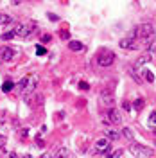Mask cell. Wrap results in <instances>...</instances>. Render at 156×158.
<instances>
[{
    "label": "cell",
    "mask_w": 156,
    "mask_h": 158,
    "mask_svg": "<svg viewBox=\"0 0 156 158\" xmlns=\"http://www.w3.org/2000/svg\"><path fill=\"white\" fill-rule=\"evenodd\" d=\"M14 36H16V34H14V31H9V32H4L0 38H2V40H13Z\"/></svg>",
    "instance_id": "cell-18"
},
{
    "label": "cell",
    "mask_w": 156,
    "mask_h": 158,
    "mask_svg": "<svg viewBox=\"0 0 156 158\" xmlns=\"http://www.w3.org/2000/svg\"><path fill=\"white\" fill-rule=\"evenodd\" d=\"M106 118H108V124H113V126H120V122H122V115H120V111L117 108L108 110Z\"/></svg>",
    "instance_id": "cell-5"
},
{
    "label": "cell",
    "mask_w": 156,
    "mask_h": 158,
    "mask_svg": "<svg viewBox=\"0 0 156 158\" xmlns=\"http://www.w3.org/2000/svg\"><path fill=\"white\" fill-rule=\"evenodd\" d=\"M34 29H36V23H34V22L22 23V25H18V27L14 29V34H18V36H29Z\"/></svg>",
    "instance_id": "cell-7"
},
{
    "label": "cell",
    "mask_w": 156,
    "mask_h": 158,
    "mask_svg": "<svg viewBox=\"0 0 156 158\" xmlns=\"http://www.w3.org/2000/svg\"><path fill=\"white\" fill-rule=\"evenodd\" d=\"M36 52H38V56H43L47 50H45V47H43V45H38V47H36Z\"/></svg>",
    "instance_id": "cell-21"
},
{
    "label": "cell",
    "mask_w": 156,
    "mask_h": 158,
    "mask_svg": "<svg viewBox=\"0 0 156 158\" xmlns=\"http://www.w3.org/2000/svg\"><path fill=\"white\" fill-rule=\"evenodd\" d=\"M67 156H68V149H65V148L59 149L58 153H56V158H67Z\"/></svg>",
    "instance_id": "cell-17"
},
{
    "label": "cell",
    "mask_w": 156,
    "mask_h": 158,
    "mask_svg": "<svg viewBox=\"0 0 156 158\" xmlns=\"http://www.w3.org/2000/svg\"><path fill=\"white\" fill-rule=\"evenodd\" d=\"M14 20H13V16L11 15H6V13H0V25H9V23H13Z\"/></svg>",
    "instance_id": "cell-11"
},
{
    "label": "cell",
    "mask_w": 156,
    "mask_h": 158,
    "mask_svg": "<svg viewBox=\"0 0 156 158\" xmlns=\"http://www.w3.org/2000/svg\"><path fill=\"white\" fill-rule=\"evenodd\" d=\"M4 146H6V137L0 133V148H4Z\"/></svg>",
    "instance_id": "cell-24"
},
{
    "label": "cell",
    "mask_w": 156,
    "mask_h": 158,
    "mask_svg": "<svg viewBox=\"0 0 156 158\" xmlns=\"http://www.w3.org/2000/svg\"><path fill=\"white\" fill-rule=\"evenodd\" d=\"M68 49L74 50V52H79V50L84 49V45H83L81 41H70V43H68Z\"/></svg>",
    "instance_id": "cell-13"
},
{
    "label": "cell",
    "mask_w": 156,
    "mask_h": 158,
    "mask_svg": "<svg viewBox=\"0 0 156 158\" xmlns=\"http://www.w3.org/2000/svg\"><path fill=\"white\" fill-rule=\"evenodd\" d=\"M104 137H106L108 140H118V138H120V133L115 131V129H106V135H104Z\"/></svg>",
    "instance_id": "cell-12"
},
{
    "label": "cell",
    "mask_w": 156,
    "mask_h": 158,
    "mask_svg": "<svg viewBox=\"0 0 156 158\" xmlns=\"http://www.w3.org/2000/svg\"><path fill=\"white\" fill-rule=\"evenodd\" d=\"M118 47L124 50H137V40H135V36H126V38H122L120 41H118Z\"/></svg>",
    "instance_id": "cell-6"
},
{
    "label": "cell",
    "mask_w": 156,
    "mask_h": 158,
    "mask_svg": "<svg viewBox=\"0 0 156 158\" xmlns=\"http://www.w3.org/2000/svg\"><path fill=\"white\" fill-rule=\"evenodd\" d=\"M99 104L102 106V108H113L115 106V97L109 94V92H102L101 95H99Z\"/></svg>",
    "instance_id": "cell-4"
},
{
    "label": "cell",
    "mask_w": 156,
    "mask_h": 158,
    "mask_svg": "<svg viewBox=\"0 0 156 158\" xmlns=\"http://www.w3.org/2000/svg\"><path fill=\"white\" fill-rule=\"evenodd\" d=\"M13 88H14V83H13V81H6V83L2 85V92H11Z\"/></svg>",
    "instance_id": "cell-14"
},
{
    "label": "cell",
    "mask_w": 156,
    "mask_h": 158,
    "mask_svg": "<svg viewBox=\"0 0 156 158\" xmlns=\"http://www.w3.org/2000/svg\"><path fill=\"white\" fill-rule=\"evenodd\" d=\"M7 158H18V156H16V153H7Z\"/></svg>",
    "instance_id": "cell-27"
},
{
    "label": "cell",
    "mask_w": 156,
    "mask_h": 158,
    "mask_svg": "<svg viewBox=\"0 0 156 158\" xmlns=\"http://www.w3.org/2000/svg\"><path fill=\"white\" fill-rule=\"evenodd\" d=\"M124 155V149H115V153H113V158H122Z\"/></svg>",
    "instance_id": "cell-20"
},
{
    "label": "cell",
    "mask_w": 156,
    "mask_h": 158,
    "mask_svg": "<svg viewBox=\"0 0 156 158\" xmlns=\"http://www.w3.org/2000/svg\"><path fill=\"white\" fill-rule=\"evenodd\" d=\"M79 86H81L83 90H88V88H90V86H88V83H84V81H81V83H79Z\"/></svg>",
    "instance_id": "cell-25"
},
{
    "label": "cell",
    "mask_w": 156,
    "mask_h": 158,
    "mask_svg": "<svg viewBox=\"0 0 156 158\" xmlns=\"http://www.w3.org/2000/svg\"><path fill=\"white\" fill-rule=\"evenodd\" d=\"M22 158H31V156H29V155H23V156H22Z\"/></svg>",
    "instance_id": "cell-29"
},
{
    "label": "cell",
    "mask_w": 156,
    "mask_h": 158,
    "mask_svg": "<svg viewBox=\"0 0 156 158\" xmlns=\"http://www.w3.org/2000/svg\"><path fill=\"white\" fill-rule=\"evenodd\" d=\"M104 158H113V155H109V153H108V155H106Z\"/></svg>",
    "instance_id": "cell-28"
},
{
    "label": "cell",
    "mask_w": 156,
    "mask_h": 158,
    "mask_svg": "<svg viewBox=\"0 0 156 158\" xmlns=\"http://www.w3.org/2000/svg\"><path fill=\"white\" fill-rule=\"evenodd\" d=\"M122 135H124V138H127L129 142H133V131H131V129L124 128V129H122Z\"/></svg>",
    "instance_id": "cell-16"
},
{
    "label": "cell",
    "mask_w": 156,
    "mask_h": 158,
    "mask_svg": "<svg viewBox=\"0 0 156 158\" xmlns=\"http://www.w3.org/2000/svg\"><path fill=\"white\" fill-rule=\"evenodd\" d=\"M124 110H127V111H131V106H129V102H124Z\"/></svg>",
    "instance_id": "cell-26"
},
{
    "label": "cell",
    "mask_w": 156,
    "mask_h": 158,
    "mask_svg": "<svg viewBox=\"0 0 156 158\" xmlns=\"http://www.w3.org/2000/svg\"><path fill=\"white\" fill-rule=\"evenodd\" d=\"M144 77H146L147 83H153V81H154V79H153V72H151V70H146V72H144Z\"/></svg>",
    "instance_id": "cell-19"
},
{
    "label": "cell",
    "mask_w": 156,
    "mask_h": 158,
    "mask_svg": "<svg viewBox=\"0 0 156 158\" xmlns=\"http://www.w3.org/2000/svg\"><path fill=\"white\" fill-rule=\"evenodd\" d=\"M151 59H153V54H151V52H146L144 56H140V58H138V61L135 63V69H142V67H144V63H149Z\"/></svg>",
    "instance_id": "cell-10"
},
{
    "label": "cell",
    "mask_w": 156,
    "mask_h": 158,
    "mask_svg": "<svg viewBox=\"0 0 156 158\" xmlns=\"http://www.w3.org/2000/svg\"><path fill=\"white\" fill-rule=\"evenodd\" d=\"M41 41H43V43L50 41V34H43V36H41Z\"/></svg>",
    "instance_id": "cell-23"
},
{
    "label": "cell",
    "mask_w": 156,
    "mask_h": 158,
    "mask_svg": "<svg viewBox=\"0 0 156 158\" xmlns=\"http://www.w3.org/2000/svg\"><path fill=\"white\" fill-rule=\"evenodd\" d=\"M14 56H16V50L13 49V47H2L0 49V58L4 59V61H11Z\"/></svg>",
    "instance_id": "cell-9"
},
{
    "label": "cell",
    "mask_w": 156,
    "mask_h": 158,
    "mask_svg": "<svg viewBox=\"0 0 156 158\" xmlns=\"http://www.w3.org/2000/svg\"><path fill=\"white\" fill-rule=\"evenodd\" d=\"M133 108L137 110V111H140V110L144 108V99H135V102H133Z\"/></svg>",
    "instance_id": "cell-15"
},
{
    "label": "cell",
    "mask_w": 156,
    "mask_h": 158,
    "mask_svg": "<svg viewBox=\"0 0 156 158\" xmlns=\"http://www.w3.org/2000/svg\"><path fill=\"white\" fill-rule=\"evenodd\" d=\"M109 151V140H108L106 137L104 138H99L97 142H95V148H93V153L97 155V153H106Z\"/></svg>",
    "instance_id": "cell-8"
},
{
    "label": "cell",
    "mask_w": 156,
    "mask_h": 158,
    "mask_svg": "<svg viewBox=\"0 0 156 158\" xmlns=\"http://www.w3.org/2000/svg\"><path fill=\"white\" fill-rule=\"evenodd\" d=\"M115 63V54L111 52L109 49H104V50H101L97 54V65L99 67H111Z\"/></svg>",
    "instance_id": "cell-3"
},
{
    "label": "cell",
    "mask_w": 156,
    "mask_h": 158,
    "mask_svg": "<svg viewBox=\"0 0 156 158\" xmlns=\"http://www.w3.org/2000/svg\"><path fill=\"white\" fill-rule=\"evenodd\" d=\"M135 36L140 40H149L154 36V25L153 23H140L135 27Z\"/></svg>",
    "instance_id": "cell-2"
},
{
    "label": "cell",
    "mask_w": 156,
    "mask_h": 158,
    "mask_svg": "<svg viewBox=\"0 0 156 158\" xmlns=\"http://www.w3.org/2000/svg\"><path fill=\"white\" fill-rule=\"evenodd\" d=\"M149 120H151V124H156V111H151V115H149Z\"/></svg>",
    "instance_id": "cell-22"
},
{
    "label": "cell",
    "mask_w": 156,
    "mask_h": 158,
    "mask_svg": "<svg viewBox=\"0 0 156 158\" xmlns=\"http://www.w3.org/2000/svg\"><path fill=\"white\" fill-rule=\"evenodd\" d=\"M129 151L135 158H151L153 156V149L144 146V144H138V142H131L129 144Z\"/></svg>",
    "instance_id": "cell-1"
},
{
    "label": "cell",
    "mask_w": 156,
    "mask_h": 158,
    "mask_svg": "<svg viewBox=\"0 0 156 158\" xmlns=\"http://www.w3.org/2000/svg\"><path fill=\"white\" fill-rule=\"evenodd\" d=\"M154 135H156V131H154Z\"/></svg>",
    "instance_id": "cell-30"
}]
</instances>
